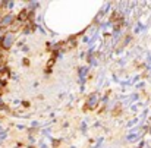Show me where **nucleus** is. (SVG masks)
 Listing matches in <instances>:
<instances>
[{
    "label": "nucleus",
    "instance_id": "obj_2",
    "mask_svg": "<svg viewBox=\"0 0 151 148\" xmlns=\"http://www.w3.org/2000/svg\"><path fill=\"white\" fill-rule=\"evenodd\" d=\"M13 21V16L12 15H8V16H5L3 19H2V22H0V25H9L11 22Z\"/></svg>",
    "mask_w": 151,
    "mask_h": 148
},
{
    "label": "nucleus",
    "instance_id": "obj_1",
    "mask_svg": "<svg viewBox=\"0 0 151 148\" xmlns=\"http://www.w3.org/2000/svg\"><path fill=\"white\" fill-rule=\"evenodd\" d=\"M12 41H13V37H12L11 34H6V35L2 37V40H0V44H2L5 49H9L11 44H12Z\"/></svg>",
    "mask_w": 151,
    "mask_h": 148
}]
</instances>
